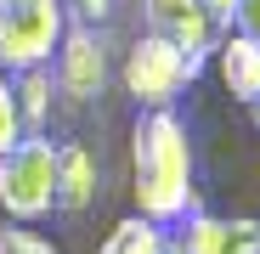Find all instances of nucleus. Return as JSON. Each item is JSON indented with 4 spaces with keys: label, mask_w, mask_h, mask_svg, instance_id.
Listing matches in <instances>:
<instances>
[{
    "label": "nucleus",
    "mask_w": 260,
    "mask_h": 254,
    "mask_svg": "<svg viewBox=\"0 0 260 254\" xmlns=\"http://www.w3.org/2000/svg\"><path fill=\"white\" fill-rule=\"evenodd\" d=\"M198 6L209 12V23H215V28H221V34L232 28V6H238V0H198Z\"/></svg>",
    "instance_id": "nucleus-15"
},
{
    "label": "nucleus",
    "mask_w": 260,
    "mask_h": 254,
    "mask_svg": "<svg viewBox=\"0 0 260 254\" xmlns=\"http://www.w3.org/2000/svg\"><path fill=\"white\" fill-rule=\"evenodd\" d=\"M254 124H260V102H254Z\"/></svg>",
    "instance_id": "nucleus-17"
},
{
    "label": "nucleus",
    "mask_w": 260,
    "mask_h": 254,
    "mask_svg": "<svg viewBox=\"0 0 260 254\" xmlns=\"http://www.w3.org/2000/svg\"><path fill=\"white\" fill-rule=\"evenodd\" d=\"M0 6H6V0H0Z\"/></svg>",
    "instance_id": "nucleus-18"
},
{
    "label": "nucleus",
    "mask_w": 260,
    "mask_h": 254,
    "mask_svg": "<svg viewBox=\"0 0 260 254\" xmlns=\"http://www.w3.org/2000/svg\"><path fill=\"white\" fill-rule=\"evenodd\" d=\"M57 96L68 102H91L102 96V85H108V46L96 40V28H68L62 34V46H57Z\"/></svg>",
    "instance_id": "nucleus-6"
},
{
    "label": "nucleus",
    "mask_w": 260,
    "mask_h": 254,
    "mask_svg": "<svg viewBox=\"0 0 260 254\" xmlns=\"http://www.w3.org/2000/svg\"><path fill=\"white\" fill-rule=\"evenodd\" d=\"M232 34L260 40V0H238V6H232Z\"/></svg>",
    "instance_id": "nucleus-14"
},
{
    "label": "nucleus",
    "mask_w": 260,
    "mask_h": 254,
    "mask_svg": "<svg viewBox=\"0 0 260 254\" xmlns=\"http://www.w3.org/2000/svg\"><path fill=\"white\" fill-rule=\"evenodd\" d=\"M0 254H57V243H51L46 232L12 221V226H0Z\"/></svg>",
    "instance_id": "nucleus-12"
},
{
    "label": "nucleus",
    "mask_w": 260,
    "mask_h": 254,
    "mask_svg": "<svg viewBox=\"0 0 260 254\" xmlns=\"http://www.w3.org/2000/svg\"><path fill=\"white\" fill-rule=\"evenodd\" d=\"M96 254H170V232H164L158 221H147V215H124V221L102 237Z\"/></svg>",
    "instance_id": "nucleus-10"
},
{
    "label": "nucleus",
    "mask_w": 260,
    "mask_h": 254,
    "mask_svg": "<svg viewBox=\"0 0 260 254\" xmlns=\"http://www.w3.org/2000/svg\"><path fill=\"white\" fill-rule=\"evenodd\" d=\"M17 136H23V113H17V96H12V79H6V68H0V153H6Z\"/></svg>",
    "instance_id": "nucleus-13"
},
{
    "label": "nucleus",
    "mask_w": 260,
    "mask_h": 254,
    "mask_svg": "<svg viewBox=\"0 0 260 254\" xmlns=\"http://www.w3.org/2000/svg\"><path fill=\"white\" fill-rule=\"evenodd\" d=\"M130 192H136V215L158 226H176L181 215L198 209L192 136L170 107H147L130 130Z\"/></svg>",
    "instance_id": "nucleus-1"
},
{
    "label": "nucleus",
    "mask_w": 260,
    "mask_h": 254,
    "mask_svg": "<svg viewBox=\"0 0 260 254\" xmlns=\"http://www.w3.org/2000/svg\"><path fill=\"white\" fill-rule=\"evenodd\" d=\"M142 17H147V34L176 40V46L187 57H198V62L215 51V40H221V28L209 23V12L198 0H142Z\"/></svg>",
    "instance_id": "nucleus-7"
},
{
    "label": "nucleus",
    "mask_w": 260,
    "mask_h": 254,
    "mask_svg": "<svg viewBox=\"0 0 260 254\" xmlns=\"http://www.w3.org/2000/svg\"><path fill=\"white\" fill-rule=\"evenodd\" d=\"M51 209H57V147H51V136L23 130L0 153V215L34 226Z\"/></svg>",
    "instance_id": "nucleus-2"
},
{
    "label": "nucleus",
    "mask_w": 260,
    "mask_h": 254,
    "mask_svg": "<svg viewBox=\"0 0 260 254\" xmlns=\"http://www.w3.org/2000/svg\"><path fill=\"white\" fill-rule=\"evenodd\" d=\"M181 232L170 237V254H260V221L254 215H204V209H192V215L176 221Z\"/></svg>",
    "instance_id": "nucleus-5"
},
{
    "label": "nucleus",
    "mask_w": 260,
    "mask_h": 254,
    "mask_svg": "<svg viewBox=\"0 0 260 254\" xmlns=\"http://www.w3.org/2000/svg\"><path fill=\"white\" fill-rule=\"evenodd\" d=\"M91 198H96V158H91V147H79V141L57 147V209L79 215Z\"/></svg>",
    "instance_id": "nucleus-9"
},
{
    "label": "nucleus",
    "mask_w": 260,
    "mask_h": 254,
    "mask_svg": "<svg viewBox=\"0 0 260 254\" xmlns=\"http://www.w3.org/2000/svg\"><path fill=\"white\" fill-rule=\"evenodd\" d=\"M12 96H17V113H23V130H40V124L51 119V102H57L51 68H23L12 79Z\"/></svg>",
    "instance_id": "nucleus-11"
},
{
    "label": "nucleus",
    "mask_w": 260,
    "mask_h": 254,
    "mask_svg": "<svg viewBox=\"0 0 260 254\" xmlns=\"http://www.w3.org/2000/svg\"><path fill=\"white\" fill-rule=\"evenodd\" d=\"M68 6H74V12L85 17V23H102V17L113 12V0H68Z\"/></svg>",
    "instance_id": "nucleus-16"
},
{
    "label": "nucleus",
    "mask_w": 260,
    "mask_h": 254,
    "mask_svg": "<svg viewBox=\"0 0 260 254\" xmlns=\"http://www.w3.org/2000/svg\"><path fill=\"white\" fill-rule=\"evenodd\" d=\"M215 68H221V85H226V96L232 102H243V107H254L260 102V40H249V34H221L215 40Z\"/></svg>",
    "instance_id": "nucleus-8"
},
{
    "label": "nucleus",
    "mask_w": 260,
    "mask_h": 254,
    "mask_svg": "<svg viewBox=\"0 0 260 254\" xmlns=\"http://www.w3.org/2000/svg\"><path fill=\"white\" fill-rule=\"evenodd\" d=\"M68 34V0H6L0 6V68H51Z\"/></svg>",
    "instance_id": "nucleus-3"
},
{
    "label": "nucleus",
    "mask_w": 260,
    "mask_h": 254,
    "mask_svg": "<svg viewBox=\"0 0 260 254\" xmlns=\"http://www.w3.org/2000/svg\"><path fill=\"white\" fill-rule=\"evenodd\" d=\"M198 57H187L176 40H164V34H142L136 46L124 51V91L136 96L142 107H170L187 85L198 79Z\"/></svg>",
    "instance_id": "nucleus-4"
}]
</instances>
